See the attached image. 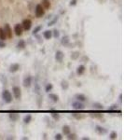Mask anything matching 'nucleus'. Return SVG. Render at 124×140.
<instances>
[{"label":"nucleus","mask_w":124,"mask_h":140,"mask_svg":"<svg viewBox=\"0 0 124 140\" xmlns=\"http://www.w3.org/2000/svg\"><path fill=\"white\" fill-rule=\"evenodd\" d=\"M2 99L3 101L7 104H10L12 102V94L10 93V91H7V90H4L2 92Z\"/></svg>","instance_id":"nucleus-1"},{"label":"nucleus","mask_w":124,"mask_h":140,"mask_svg":"<svg viewBox=\"0 0 124 140\" xmlns=\"http://www.w3.org/2000/svg\"><path fill=\"white\" fill-rule=\"evenodd\" d=\"M35 14H36V17L37 18H41L45 14V10L44 7L41 6V4H37L36 6V9H35Z\"/></svg>","instance_id":"nucleus-2"},{"label":"nucleus","mask_w":124,"mask_h":140,"mask_svg":"<svg viewBox=\"0 0 124 140\" xmlns=\"http://www.w3.org/2000/svg\"><path fill=\"white\" fill-rule=\"evenodd\" d=\"M12 93L13 95H14V98L16 100H21V98H22V90L19 86H13Z\"/></svg>","instance_id":"nucleus-3"},{"label":"nucleus","mask_w":124,"mask_h":140,"mask_svg":"<svg viewBox=\"0 0 124 140\" xmlns=\"http://www.w3.org/2000/svg\"><path fill=\"white\" fill-rule=\"evenodd\" d=\"M32 24H33V22H32V21L30 19H24L22 22V26L23 28V30H25V31H29L31 29Z\"/></svg>","instance_id":"nucleus-4"},{"label":"nucleus","mask_w":124,"mask_h":140,"mask_svg":"<svg viewBox=\"0 0 124 140\" xmlns=\"http://www.w3.org/2000/svg\"><path fill=\"white\" fill-rule=\"evenodd\" d=\"M72 106H73V108L77 109V110H83V109L85 108L84 104H83L82 102H80V101H78V100H76L75 102L72 103Z\"/></svg>","instance_id":"nucleus-5"},{"label":"nucleus","mask_w":124,"mask_h":140,"mask_svg":"<svg viewBox=\"0 0 124 140\" xmlns=\"http://www.w3.org/2000/svg\"><path fill=\"white\" fill-rule=\"evenodd\" d=\"M32 80H33V79H32L31 76H26L23 79V81H22V84H23V87H25V88H30L32 85Z\"/></svg>","instance_id":"nucleus-6"},{"label":"nucleus","mask_w":124,"mask_h":140,"mask_svg":"<svg viewBox=\"0 0 124 140\" xmlns=\"http://www.w3.org/2000/svg\"><path fill=\"white\" fill-rule=\"evenodd\" d=\"M14 32L15 35L20 37V36H22V33H23V28H22V24H20V23H17V24L14 26Z\"/></svg>","instance_id":"nucleus-7"},{"label":"nucleus","mask_w":124,"mask_h":140,"mask_svg":"<svg viewBox=\"0 0 124 140\" xmlns=\"http://www.w3.org/2000/svg\"><path fill=\"white\" fill-rule=\"evenodd\" d=\"M63 58H64V53H63L62 51H57L55 53V60L58 63H62L63 60Z\"/></svg>","instance_id":"nucleus-8"},{"label":"nucleus","mask_w":124,"mask_h":140,"mask_svg":"<svg viewBox=\"0 0 124 140\" xmlns=\"http://www.w3.org/2000/svg\"><path fill=\"white\" fill-rule=\"evenodd\" d=\"M20 69V64L17 63H14V64H11L9 67V71L10 73H16L17 71H19Z\"/></svg>","instance_id":"nucleus-9"},{"label":"nucleus","mask_w":124,"mask_h":140,"mask_svg":"<svg viewBox=\"0 0 124 140\" xmlns=\"http://www.w3.org/2000/svg\"><path fill=\"white\" fill-rule=\"evenodd\" d=\"M4 29H5L6 31V34H7V38H12V30H11V28H10V24H6L5 27H4Z\"/></svg>","instance_id":"nucleus-10"},{"label":"nucleus","mask_w":124,"mask_h":140,"mask_svg":"<svg viewBox=\"0 0 124 140\" xmlns=\"http://www.w3.org/2000/svg\"><path fill=\"white\" fill-rule=\"evenodd\" d=\"M95 131H96V133L99 134V135H105L107 133V130L105 128L102 127V126L100 125H96L95 126Z\"/></svg>","instance_id":"nucleus-11"},{"label":"nucleus","mask_w":124,"mask_h":140,"mask_svg":"<svg viewBox=\"0 0 124 140\" xmlns=\"http://www.w3.org/2000/svg\"><path fill=\"white\" fill-rule=\"evenodd\" d=\"M41 6L44 7V10H49L51 7L49 0H41Z\"/></svg>","instance_id":"nucleus-12"},{"label":"nucleus","mask_w":124,"mask_h":140,"mask_svg":"<svg viewBox=\"0 0 124 140\" xmlns=\"http://www.w3.org/2000/svg\"><path fill=\"white\" fill-rule=\"evenodd\" d=\"M9 118L11 121H17L19 120L20 116L18 113H15V112H12V113H10L9 114Z\"/></svg>","instance_id":"nucleus-13"},{"label":"nucleus","mask_w":124,"mask_h":140,"mask_svg":"<svg viewBox=\"0 0 124 140\" xmlns=\"http://www.w3.org/2000/svg\"><path fill=\"white\" fill-rule=\"evenodd\" d=\"M75 98L78 101H80V102H85V101H87V97H86L84 94H82V93H77L75 95Z\"/></svg>","instance_id":"nucleus-14"},{"label":"nucleus","mask_w":124,"mask_h":140,"mask_svg":"<svg viewBox=\"0 0 124 140\" xmlns=\"http://www.w3.org/2000/svg\"><path fill=\"white\" fill-rule=\"evenodd\" d=\"M43 37L45 39L49 40L51 37H52V31H51V30H46V31L43 33Z\"/></svg>","instance_id":"nucleus-15"},{"label":"nucleus","mask_w":124,"mask_h":140,"mask_svg":"<svg viewBox=\"0 0 124 140\" xmlns=\"http://www.w3.org/2000/svg\"><path fill=\"white\" fill-rule=\"evenodd\" d=\"M85 70H86L85 65L80 64V65H78V68H77V74H78V75H79V76H81V75H83V74H84Z\"/></svg>","instance_id":"nucleus-16"},{"label":"nucleus","mask_w":124,"mask_h":140,"mask_svg":"<svg viewBox=\"0 0 124 140\" xmlns=\"http://www.w3.org/2000/svg\"><path fill=\"white\" fill-rule=\"evenodd\" d=\"M49 98L54 103H57L59 101V96L56 93H49Z\"/></svg>","instance_id":"nucleus-17"},{"label":"nucleus","mask_w":124,"mask_h":140,"mask_svg":"<svg viewBox=\"0 0 124 140\" xmlns=\"http://www.w3.org/2000/svg\"><path fill=\"white\" fill-rule=\"evenodd\" d=\"M51 117H52V119H53L54 120H56V121L60 120V114H59L57 111L51 110Z\"/></svg>","instance_id":"nucleus-18"},{"label":"nucleus","mask_w":124,"mask_h":140,"mask_svg":"<svg viewBox=\"0 0 124 140\" xmlns=\"http://www.w3.org/2000/svg\"><path fill=\"white\" fill-rule=\"evenodd\" d=\"M7 34H6V31L4 28H0V39L3 40V41H5L7 39Z\"/></svg>","instance_id":"nucleus-19"},{"label":"nucleus","mask_w":124,"mask_h":140,"mask_svg":"<svg viewBox=\"0 0 124 140\" xmlns=\"http://www.w3.org/2000/svg\"><path fill=\"white\" fill-rule=\"evenodd\" d=\"M32 119H33V117H32L31 114H27V115H25L24 117H23V122H24L25 124H29L32 121Z\"/></svg>","instance_id":"nucleus-20"},{"label":"nucleus","mask_w":124,"mask_h":140,"mask_svg":"<svg viewBox=\"0 0 124 140\" xmlns=\"http://www.w3.org/2000/svg\"><path fill=\"white\" fill-rule=\"evenodd\" d=\"M25 47H26V43H25L24 40H20V41L18 42L17 49H19V50H24Z\"/></svg>","instance_id":"nucleus-21"},{"label":"nucleus","mask_w":124,"mask_h":140,"mask_svg":"<svg viewBox=\"0 0 124 140\" xmlns=\"http://www.w3.org/2000/svg\"><path fill=\"white\" fill-rule=\"evenodd\" d=\"M62 131H63V134L64 135H67L68 134L71 133V129L68 125H63V128H62Z\"/></svg>","instance_id":"nucleus-22"},{"label":"nucleus","mask_w":124,"mask_h":140,"mask_svg":"<svg viewBox=\"0 0 124 140\" xmlns=\"http://www.w3.org/2000/svg\"><path fill=\"white\" fill-rule=\"evenodd\" d=\"M93 108H94V109H98V110H102V109H104V106H103L102 104L97 103V102H95V103L93 104Z\"/></svg>","instance_id":"nucleus-23"},{"label":"nucleus","mask_w":124,"mask_h":140,"mask_svg":"<svg viewBox=\"0 0 124 140\" xmlns=\"http://www.w3.org/2000/svg\"><path fill=\"white\" fill-rule=\"evenodd\" d=\"M61 87H62V89H63V90H67V89H68V87H69L68 82H67L66 80H62Z\"/></svg>","instance_id":"nucleus-24"},{"label":"nucleus","mask_w":124,"mask_h":140,"mask_svg":"<svg viewBox=\"0 0 124 140\" xmlns=\"http://www.w3.org/2000/svg\"><path fill=\"white\" fill-rule=\"evenodd\" d=\"M42 29V26L41 25H37V26H36L34 28V30H33V35H37L38 34L39 32H40V30Z\"/></svg>","instance_id":"nucleus-25"},{"label":"nucleus","mask_w":124,"mask_h":140,"mask_svg":"<svg viewBox=\"0 0 124 140\" xmlns=\"http://www.w3.org/2000/svg\"><path fill=\"white\" fill-rule=\"evenodd\" d=\"M68 43H69L68 36H64V37L62 38V44H63V45H67Z\"/></svg>","instance_id":"nucleus-26"},{"label":"nucleus","mask_w":124,"mask_h":140,"mask_svg":"<svg viewBox=\"0 0 124 140\" xmlns=\"http://www.w3.org/2000/svg\"><path fill=\"white\" fill-rule=\"evenodd\" d=\"M117 137H118V134H117V132H111L110 133V135H109V138L110 139H112V140H114V139H117Z\"/></svg>","instance_id":"nucleus-27"},{"label":"nucleus","mask_w":124,"mask_h":140,"mask_svg":"<svg viewBox=\"0 0 124 140\" xmlns=\"http://www.w3.org/2000/svg\"><path fill=\"white\" fill-rule=\"evenodd\" d=\"M90 116L92 118H94V119H102L104 116L103 114H99V113H95V114H90Z\"/></svg>","instance_id":"nucleus-28"},{"label":"nucleus","mask_w":124,"mask_h":140,"mask_svg":"<svg viewBox=\"0 0 124 140\" xmlns=\"http://www.w3.org/2000/svg\"><path fill=\"white\" fill-rule=\"evenodd\" d=\"M73 116L75 117L76 119H77V120H82V119L85 118V115H84V114H76V113H74Z\"/></svg>","instance_id":"nucleus-29"},{"label":"nucleus","mask_w":124,"mask_h":140,"mask_svg":"<svg viewBox=\"0 0 124 140\" xmlns=\"http://www.w3.org/2000/svg\"><path fill=\"white\" fill-rule=\"evenodd\" d=\"M77 135L76 134H68L67 135V139H69V140H75V139H77Z\"/></svg>","instance_id":"nucleus-30"},{"label":"nucleus","mask_w":124,"mask_h":140,"mask_svg":"<svg viewBox=\"0 0 124 140\" xmlns=\"http://www.w3.org/2000/svg\"><path fill=\"white\" fill-rule=\"evenodd\" d=\"M52 88H53V85H52L51 83H48L47 84L46 88H45V91H46L47 93H49V92L52 90Z\"/></svg>","instance_id":"nucleus-31"},{"label":"nucleus","mask_w":124,"mask_h":140,"mask_svg":"<svg viewBox=\"0 0 124 140\" xmlns=\"http://www.w3.org/2000/svg\"><path fill=\"white\" fill-rule=\"evenodd\" d=\"M79 54H80V53H79V52H74V53L72 54V55H71V58H72V59H74V60L77 59V58H78V57L79 56Z\"/></svg>","instance_id":"nucleus-32"},{"label":"nucleus","mask_w":124,"mask_h":140,"mask_svg":"<svg viewBox=\"0 0 124 140\" xmlns=\"http://www.w3.org/2000/svg\"><path fill=\"white\" fill-rule=\"evenodd\" d=\"M59 36H60V33H59V31L57 29H55L52 32V37H58Z\"/></svg>","instance_id":"nucleus-33"},{"label":"nucleus","mask_w":124,"mask_h":140,"mask_svg":"<svg viewBox=\"0 0 124 140\" xmlns=\"http://www.w3.org/2000/svg\"><path fill=\"white\" fill-rule=\"evenodd\" d=\"M54 139L62 140V139H63V135H62L61 134H57V135H55V136H54Z\"/></svg>","instance_id":"nucleus-34"},{"label":"nucleus","mask_w":124,"mask_h":140,"mask_svg":"<svg viewBox=\"0 0 124 140\" xmlns=\"http://www.w3.org/2000/svg\"><path fill=\"white\" fill-rule=\"evenodd\" d=\"M117 108H118L117 105H112L111 106H109L108 110H117Z\"/></svg>","instance_id":"nucleus-35"},{"label":"nucleus","mask_w":124,"mask_h":140,"mask_svg":"<svg viewBox=\"0 0 124 140\" xmlns=\"http://www.w3.org/2000/svg\"><path fill=\"white\" fill-rule=\"evenodd\" d=\"M3 48H6V43L5 41L0 39V49H3Z\"/></svg>","instance_id":"nucleus-36"},{"label":"nucleus","mask_w":124,"mask_h":140,"mask_svg":"<svg viewBox=\"0 0 124 140\" xmlns=\"http://www.w3.org/2000/svg\"><path fill=\"white\" fill-rule=\"evenodd\" d=\"M57 20H58V17H56L55 19H54V20H52V21H51V22H49V24H48V25H49V26H51V25H53L54 23H55V22H56V21H57Z\"/></svg>","instance_id":"nucleus-37"},{"label":"nucleus","mask_w":124,"mask_h":140,"mask_svg":"<svg viewBox=\"0 0 124 140\" xmlns=\"http://www.w3.org/2000/svg\"><path fill=\"white\" fill-rule=\"evenodd\" d=\"M36 86H37V88H35V92L37 93H39V91H40V88H39V85L38 84H36Z\"/></svg>","instance_id":"nucleus-38"},{"label":"nucleus","mask_w":124,"mask_h":140,"mask_svg":"<svg viewBox=\"0 0 124 140\" xmlns=\"http://www.w3.org/2000/svg\"><path fill=\"white\" fill-rule=\"evenodd\" d=\"M76 4H77V0H71L70 6H75Z\"/></svg>","instance_id":"nucleus-39"},{"label":"nucleus","mask_w":124,"mask_h":140,"mask_svg":"<svg viewBox=\"0 0 124 140\" xmlns=\"http://www.w3.org/2000/svg\"><path fill=\"white\" fill-rule=\"evenodd\" d=\"M119 102H121V101H122V94H121V93H120V94H119Z\"/></svg>","instance_id":"nucleus-40"},{"label":"nucleus","mask_w":124,"mask_h":140,"mask_svg":"<svg viewBox=\"0 0 124 140\" xmlns=\"http://www.w3.org/2000/svg\"><path fill=\"white\" fill-rule=\"evenodd\" d=\"M83 140H90V138H89V137H84V138H83Z\"/></svg>","instance_id":"nucleus-41"}]
</instances>
